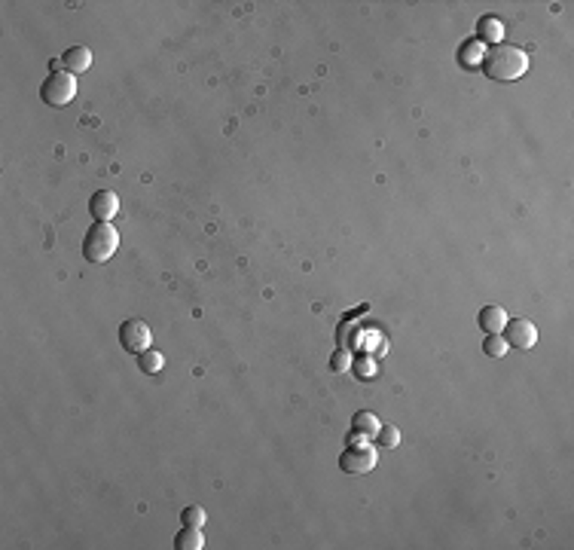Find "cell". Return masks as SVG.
Returning <instances> with one entry per match:
<instances>
[{"instance_id": "obj_1", "label": "cell", "mask_w": 574, "mask_h": 550, "mask_svg": "<svg viewBox=\"0 0 574 550\" xmlns=\"http://www.w3.org/2000/svg\"><path fill=\"white\" fill-rule=\"evenodd\" d=\"M483 71L489 80L498 82H513L520 80L525 71H529V55H525L520 46L511 43H495L492 49L483 55Z\"/></svg>"}, {"instance_id": "obj_2", "label": "cell", "mask_w": 574, "mask_h": 550, "mask_svg": "<svg viewBox=\"0 0 574 550\" xmlns=\"http://www.w3.org/2000/svg\"><path fill=\"white\" fill-rule=\"evenodd\" d=\"M116 248H119V233H116V226H110V224L89 226L86 238H83V257H86L89 263L110 260V257L116 254Z\"/></svg>"}, {"instance_id": "obj_3", "label": "cell", "mask_w": 574, "mask_h": 550, "mask_svg": "<svg viewBox=\"0 0 574 550\" xmlns=\"http://www.w3.org/2000/svg\"><path fill=\"white\" fill-rule=\"evenodd\" d=\"M73 95H77V80H73V73H68V71H52L40 86V98L49 107L71 104Z\"/></svg>"}, {"instance_id": "obj_4", "label": "cell", "mask_w": 574, "mask_h": 550, "mask_svg": "<svg viewBox=\"0 0 574 550\" xmlns=\"http://www.w3.org/2000/svg\"><path fill=\"white\" fill-rule=\"evenodd\" d=\"M379 462V456H376V449L370 446V444H351L342 449V456H339V471H346V474H370L376 468Z\"/></svg>"}, {"instance_id": "obj_5", "label": "cell", "mask_w": 574, "mask_h": 550, "mask_svg": "<svg viewBox=\"0 0 574 550\" xmlns=\"http://www.w3.org/2000/svg\"><path fill=\"white\" fill-rule=\"evenodd\" d=\"M153 343V334H150V327H147V321L141 318H128L119 324V346L126 348V352H132V355H141L147 352Z\"/></svg>"}, {"instance_id": "obj_6", "label": "cell", "mask_w": 574, "mask_h": 550, "mask_svg": "<svg viewBox=\"0 0 574 550\" xmlns=\"http://www.w3.org/2000/svg\"><path fill=\"white\" fill-rule=\"evenodd\" d=\"M501 334H504V343L511 348H520V352H529L538 343V327L525 318H507Z\"/></svg>"}, {"instance_id": "obj_7", "label": "cell", "mask_w": 574, "mask_h": 550, "mask_svg": "<svg viewBox=\"0 0 574 550\" xmlns=\"http://www.w3.org/2000/svg\"><path fill=\"white\" fill-rule=\"evenodd\" d=\"M89 211H92V217H95L98 224H107V220L119 211V199H116V192H110V190H98L95 196H92V202H89Z\"/></svg>"}, {"instance_id": "obj_8", "label": "cell", "mask_w": 574, "mask_h": 550, "mask_svg": "<svg viewBox=\"0 0 574 550\" xmlns=\"http://www.w3.org/2000/svg\"><path fill=\"white\" fill-rule=\"evenodd\" d=\"M61 64L68 73H83V71L92 68V52L86 46H71V49L61 55Z\"/></svg>"}, {"instance_id": "obj_9", "label": "cell", "mask_w": 574, "mask_h": 550, "mask_svg": "<svg viewBox=\"0 0 574 550\" xmlns=\"http://www.w3.org/2000/svg\"><path fill=\"white\" fill-rule=\"evenodd\" d=\"M504 324H507V312L501 306H486L480 312V327H483L486 334H501Z\"/></svg>"}, {"instance_id": "obj_10", "label": "cell", "mask_w": 574, "mask_h": 550, "mask_svg": "<svg viewBox=\"0 0 574 550\" xmlns=\"http://www.w3.org/2000/svg\"><path fill=\"white\" fill-rule=\"evenodd\" d=\"M174 547L178 550H202L205 547V535H202V529H196V526H183L178 535H174Z\"/></svg>"}, {"instance_id": "obj_11", "label": "cell", "mask_w": 574, "mask_h": 550, "mask_svg": "<svg viewBox=\"0 0 574 550\" xmlns=\"http://www.w3.org/2000/svg\"><path fill=\"white\" fill-rule=\"evenodd\" d=\"M477 34H480V43H501V37H504V25L498 22V18L486 16V18H480Z\"/></svg>"}, {"instance_id": "obj_12", "label": "cell", "mask_w": 574, "mask_h": 550, "mask_svg": "<svg viewBox=\"0 0 574 550\" xmlns=\"http://www.w3.org/2000/svg\"><path fill=\"white\" fill-rule=\"evenodd\" d=\"M379 422L373 412H358L355 416V422H351V428H355V434H364V437H376L379 434Z\"/></svg>"}, {"instance_id": "obj_13", "label": "cell", "mask_w": 574, "mask_h": 550, "mask_svg": "<svg viewBox=\"0 0 574 550\" xmlns=\"http://www.w3.org/2000/svg\"><path fill=\"white\" fill-rule=\"evenodd\" d=\"M138 367H141V373H159L165 367V358L156 348H147V352L138 355Z\"/></svg>"}, {"instance_id": "obj_14", "label": "cell", "mask_w": 574, "mask_h": 550, "mask_svg": "<svg viewBox=\"0 0 574 550\" xmlns=\"http://www.w3.org/2000/svg\"><path fill=\"white\" fill-rule=\"evenodd\" d=\"M181 520H183V526L202 529V526H205V520H208V513H205V508H199V504H190V508H183Z\"/></svg>"}, {"instance_id": "obj_15", "label": "cell", "mask_w": 574, "mask_h": 550, "mask_svg": "<svg viewBox=\"0 0 574 550\" xmlns=\"http://www.w3.org/2000/svg\"><path fill=\"white\" fill-rule=\"evenodd\" d=\"M483 43L480 40H470V43H465L461 46V61L465 64H483Z\"/></svg>"}, {"instance_id": "obj_16", "label": "cell", "mask_w": 574, "mask_h": 550, "mask_svg": "<svg viewBox=\"0 0 574 550\" xmlns=\"http://www.w3.org/2000/svg\"><path fill=\"white\" fill-rule=\"evenodd\" d=\"M483 352L489 355V358H501V355H507V343L498 334H489L486 336V343H483Z\"/></svg>"}, {"instance_id": "obj_17", "label": "cell", "mask_w": 574, "mask_h": 550, "mask_svg": "<svg viewBox=\"0 0 574 550\" xmlns=\"http://www.w3.org/2000/svg\"><path fill=\"white\" fill-rule=\"evenodd\" d=\"M379 440H382V446H388V449H394L397 444H401V431H397L394 425H379V434H376Z\"/></svg>"}, {"instance_id": "obj_18", "label": "cell", "mask_w": 574, "mask_h": 550, "mask_svg": "<svg viewBox=\"0 0 574 550\" xmlns=\"http://www.w3.org/2000/svg\"><path fill=\"white\" fill-rule=\"evenodd\" d=\"M355 370H358V376H364V379H373V376H376V361H373V358H358Z\"/></svg>"}, {"instance_id": "obj_19", "label": "cell", "mask_w": 574, "mask_h": 550, "mask_svg": "<svg viewBox=\"0 0 574 550\" xmlns=\"http://www.w3.org/2000/svg\"><path fill=\"white\" fill-rule=\"evenodd\" d=\"M330 367H333V370H336V373L348 370V367H351V355H348V348H342V352L333 355V358H330Z\"/></svg>"}]
</instances>
